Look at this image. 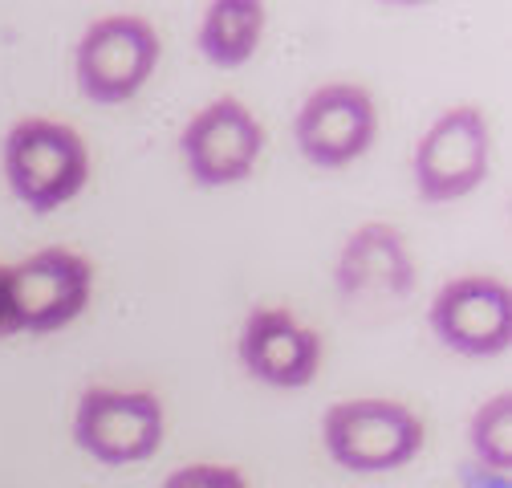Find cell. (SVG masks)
<instances>
[{"label": "cell", "mask_w": 512, "mask_h": 488, "mask_svg": "<svg viewBox=\"0 0 512 488\" xmlns=\"http://www.w3.org/2000/svg\"><path fill=\"white\" fill-rule=\"evenodd\" d=\"M9 192L37 216H49L82 196L90 179V147L86 139L57 118H21L0 143Z\"/></svg>", "instance_id": "1"}, {"label": "cell", "mask_w": 512, "mask_h": 488, "mask_svg": "<svg viewBox=\"0 0 512 488\" xmlns=\"http://www.w3.org/2000/svg\"><path fill=\"white\" fill-rule=\"evenodd\" d=\"M423 419L399 399H338L322 415V444L330 460L354 476L407 468L423 452Z\"/></svg>", "instance_id": "2"}, {"label": "cell", "mask_w": 512, "mask_h": 488, "mask_svg": "<svg viewBox=\"0 0 512 488\" xmlns=\"http://www.w3.org/2000/svg\"><path fill=\"white\" fill-rule=\"evenodd\" d=\"M163 41L147 17L110 13L86 25L74 49V78L78 90L94 106L131 102L155 74Z\"/></svg>", "instance_id": "3"}, {"label": "cell", "mask_w": 512, "mask_h": 488, "mask_svg": "<svg viewBox=\"0 0 512 488\" xmlns=\"http://www.w3.org/2000/svg\"><path fill=\"white\" fill-rule=\"evenodd\" d=\"M492 167V135L480 106L443 110L415 143L411 175L423 204H456L472 196Z\"/></svg>", "instance_id": "4"}, {"label": "cell", "mask_w": 512, "mask_h": 488, "mask_svg": "<svg viewBox=\"0 0 512 488\" xmlns=\"http://www.w3.org/2000/svg\"><path fill=\"white\" fill-rule=\"evenodd\" d=\"M163 432L167 415L155 391L90 387L74 407V444L106 468L151 460L163 448Z\"/></svg>", "instance_id": "5"}, {"label": "cell", "mask_w": 512, "mask_h": 488, "mask_svg": "<svg viewBox=\"0 0 512 488\" xmlns=\"http://www.w3.org/2000/svg\"><path fill=\"white\" fill-rule=\"evenodd\" d=\"M265 151V127L240 98H216L187 118L179 135V155L200 188H232L244 183Z\"/></svg>", "instance_id": "6"}, {"label": "cell", "mask_w": 512, "mask_h": 488, "mask_svg": "<svg viewBox=\"0 0 512 488\" xmlns=\"http://www.w3.org/2000/svg\"><path fill=\"white\" fill-rule=\"evenodd\" d=\"M374 135H378V106L374 94L358 82L317 86L293 118L297 151L322 171H338L362 159L374 147Z\"/></svg>", "instance_id": "7"}, {"label": "cell", "mask_w": 512, "mask_h": 488, "mask_svg": "<svg viewBox=\"0 0 512 488\" xmlns=\"http://www.w3.org/2000/svg\"><path fill=\"white\" fill-rule=\"evenodd\" d=\"M427 326L464 358H496L512 346V293L488 273L452 277L431 297Z\"/></svg>", "instance_id": "8"}, {"label": "cell", "mask_w": 512, "mask_h": 488, "mask_svg": "<svg viewBox=\"0 0 512 488\" xmlns=\"http://www.w3.org/2000/svg\"><path fill=\"white\" fill-rule=\"evenodd\" d=\"M236 358L256 383L277 391H297L317 379L326 346H322V334L297 322L281 305H256L240 326Z\"/></svg>", "instance_id": "9"}, {"label": "cell", "mask_w": 512, "mask_h": 488, "mask_svg": "<svg viewBox=\"0 0 512 488\" xmlns=\"http://www.w3.org/2000/svg\"><path fill=\"white\" fill-rule=\"evenodd\" d=\"M13 289L21 305V334H53L86 314L94 297V265L82 253L53 244L13 265Z\"/></svg>", "instance_id": "10"}, {"label": "cell", "mask_w": 512, "mask_h": 488, "mask_svg": "<svg viewBox=\"0 0 512 488\" xmlns=\"http://www.w3.org/2000/svg\"><path fill=\"white\" fill-rule=\"evenodd\" d=\"M334 285L350 310H358V305L370 310V305L407 301L415 289V261H411L403 232L382 220L354 228L338 253Z\"/></svg>", "instance_id": "11"}, {"label": "cell", "mask_w": 512, "mask_h": 488, "mask_svg": "<svg viewBox=\"0 0 512 488\" xmlns=\"http://www.w3.org/2000/svg\"><path fill=\"white\" fill-rule=\"evenodd\" d=\"M265 25H269V9L256 5V0H216L200 17L196 45L216 70H240L261 49Z\"/></svg>", "instance_id": "12"}, {"label": "cell", "mask_w": 512, "mask_h": 488, "mask_svg": "<svg viewBox=\"0 0 512 488\" xmlns=\"http://www.w3.org/2000/svg\"><path fill=\"white\" fill-rule=\"evenodd\" d=\"M468 440H472V456H476L480 472H492V476L512 472V391L492 395L472 415Z\"/></svg>", "instance_id": "13"}, {"label": "cell", "mask_w": 512, "mask_h": 488, "mask_svg": "<svg viewBox=\"0 0 512 488\" xmlns=\"http://www.w3.org/2000/svg\"><path fill=\"white\" fill-rule=\"evenodd\" d=\"M163 488H248V480L232 464H183L163 480Z\"/></svg>", "instance_id": "14"}, {"label": "cell", "mask_w": 512, "mask_h": 488, "mask_svg": "<svg viewBox=\"0 0 512 488\" xmlns=\"http://www.w3.org/2000/svg\"><path fill=\"white\" fill-rule=\"evenodd\" d=\"M21 334V305L13 289V265H0V342Z\"/></svg>", "instance_id": "15"}]
</instances>
